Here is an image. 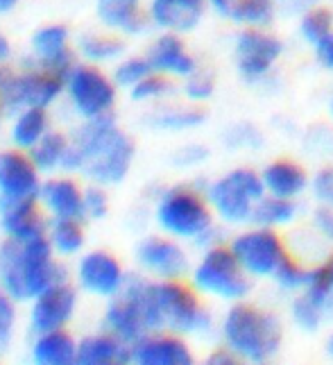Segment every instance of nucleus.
I'll use <instances>...</instances> for the list:
<instances>
[{
  "label": "nucleus",
  "mask_w": 333,
  "mask_h": 365,
  "mask_svg": "<svg viewBox=\"0 0 333 365\" xmlns=\"http://www.w3.org/2000/svg\"><path fill=\"white\" fill-rule=\"evenodd\" d=\"M261 180L267 195L288 197V200H297L311 184L309 173L304 170V166L290 159L270 161L261 170Z\"/></svg>",
  "instance_id": "obj_24"
},
{
  "label": "nucleus",
  "mask_w": 333,
  "mask_h": 365,
  "mask_svg": "<svg viewBox=\"0 0 333 365\" xmlns=\"http://www.w3.org/2000/svg\"><path fill=\"white\" fill-rule=\"evenodd\" d=\"M132 363V345L111 331L86 336L78 343V365H123Z\"/></svg>",
  "instance_id": "obj_25"
},
{
  "label": "nucleus",
  "mask_w": 333,
  "mask_h": 365,
  "mask_svg": "<svg viewBox=\"0 0 333 365\" xmlns=\"http://www.w3.org/2000/svg\"><path fill=\"white\" fill-rule=\"evenodd\" d=\"M229 247H232L242 270H245L252 279L272 277L275 270L279 268V263L288 255V247L284 243V238L277 234V230L259 227V225L236 234L232 241H229Z\"/></svg>",
  "instance_id": "obj_11"
},
{
  "label": "nucleus",
  "mask_w": 333,
  "mask_h": 365,
  "mask_svg": "<svg viewBox=\"0 0 333 365\" xmlns=\"http://www.w3.org/2000/svg\"><path fill=\"white\" fill-rule=\"evenodd\" d=\"M136 263L155 279H184L190 272L188 252L168 234L143 238L136 247Z\"/></svg>",
  "instance_id": "obj_13"
},
{
  "label": "nucleus",
  "mask_w": 333,
  "mask_h": 365,
  "mask_svg": "<svg viewBox=\"0 0 333 365\" xmlns=\"http://www.w3.org/2000/svg\"><path fill=\"white\" fill-rule=\"evenodd\" d=\"M9 57H11V46H9V41H7V36L0 34V66L7 64Z\"/></svg>",
  "instance_id": "obj_50"
},
{
  "label": "nucleus",
  "mask_w": 333,
  "mask_h": 365,
  "mask_svg": "<svg viewBox=\"0 0 333 365\" xmlns=\"http://www.w3.org/2000/svg\"><path fill=\"white\" fill-rule=\"evenodd\" d=\"M32 57L34 64L55 71L63 78L75 66V55L71 48V32L66 25H43L32 36Z\"/></svg>",
  "instance_id": "obj_19"
},
{
  "label": "nucleus",
  "mask_w": 333,
  "mask_h": 365,
  "mask_svg": "<svg viewBox=\"0 0 333 365\" xmlns=\"http://www.w3.org/2000/svg\"><path fill=\"white\" fill-rule=\"evenodd\" d=\"M3 116H5V107H3V100H0V123H3Z\"/></svg>",
  "instance_id": "obj_53"
},
{
  "label": "nucleus",
  "mask_w": 333,
  "mask_h": 365,
  "mask_svg": "<svg viewBox=\"0 0 333 365\" xmlns=\"http://www.w3.org/2000/svg\"><path fill=\"white\" fill-rule=\"evenodd\" d=\"M84 188L68 175L61 178H50L41 184L39 202L41 207L55 218H84L82 211Z\"/></svg>",
  "instance_id": "obj_22"
},
{
  "label": "nucleus",
  "mask_w": 333,
  "mask_h": 365,
  "mask_svg": "<svg viewBox=\"0 0 333 365\" xmlns=\"http://www.w3.org/2000/svg\"><path fill=\"white\" fill-rule=\"evenodd\" d=\"M84 218H55L48 227V241L57 252V257H78L84 250L86 232Z\"/></svg>",
  "instance_id": "obj_29"
},
{
  "label": "nucleus",
  "mask_w": 333,
  "mask_h": 365,
  "mask_svg": "<svg viewBox=\"0 0 333 365\" xmlns=\"http://www.w3.org/2000/svg\"><path fill=\"white\" fill-rule=\"evenodd\" d=\"M73 153V138L63 136L61 132L50 130L39 143L30 150V157L41 173H68V161Z\"/></svg>",
  "instance_id": "obj_28"
},
{
  "label": "nucleus",
  "mask_w": 333,
  "mask_h": 365,
  "mask_svg": "<svg viewBox=\"0 0 333 365\" xmlns=\"http://www.w3.org/2000/svg\"><path fill=\"white\" fill-rule=\"evenodd\" d=\"M311 188H313V195H315V200L319 205L333 207V166L319 168L313 175Z\"/></svg>",
  "instance_id": "obj_43"
},
{
  "label": "nucleus",
  "mask_w": 333,
  "mask_h": 365,
  "mask_svg": "<svg viewBox=\"0 0 333 365\" xmlns=\"http://www.w3.org/2000/svg\"><path fill=\"white\" fill-rule=\"evenodd\" d=\"M288 3H309V0H288Z\"/></svg>",
  "instance_id": "obj_54"
},
{
  "label": "nucleus",
  "mask_w": 333,
  "mask_h": 365,
  "mask_svg": "<svg viewBox=\"0 0 333 365\" xmlns=\"http://www.w3.org/2000/svg\"><path fill=\"white\" fill-rule=\"evenodd\" d=\"M309 279H311V268H306L302 261H297L290 255H286V259L279 263V268L272 274V282L277 284V288L286 293H302L309 286Z\"/></svg>",
  "instance_id": "obj_35"
},
{
  "label": "nucleus",
  "mask_w": 333,
  "mask_h": 365,
  "mask_svg": "<svg viewBox=\"0 0 333 365\" xmlns=\"http://www.w3.org/2000/svg\"><path fill=\"white\" fill-rule=\"evenodd\" d=\"M66 279L48 236L7 241L0 247V288L16 302H32L46 288Z\"/></svg>",
  "instance_id": "obj_2"
},
{
  "label": "nucleus",
  "mask_w": 333,
  "mask_h": 365,
  "mask_svg": "<svg viewBox=\"0 0 333 365\" xmlns=\"http://www.w3.org/2000/svg\"><path fill=\"white\" fill-rule=\"evenodd\" d=\"M290 318H292L294 327H299L302 331H317L319 327H322L327 313L306 293H299L290 307Z\"/></svg>",
  "instance_id": "obj_39"
},
{
  "label": "nucleus",
  "mask_w": 333,
  "mask_h": 365,
  "mask_svg": "<svg viewBox=\"0 0 333 365\" xmlns=\"http://www.w3.org/2000/svg\"><path fill=\"white\" fill-rule=\"evenodd\" d=\"M207 0H150L148 16L163 32H193L207 11Z\"/></svg>",
  "instance_id": "obj_20"
},
{
  "label": "nucleus",
  "mask_w": 333,
  "mask_h": 365,
  "mask_svg": "<svg viewBox=\"0 0 333 365\" xmlns=\"http://www.w3.org/2000/svg\"><path fill=\"white\" fill-rule=\"evenodd\" d=\"M98 19L111 30H118L127 36L143 34L152 21L148 9H143V0H96Z\"/></svg>",
  "instance_id": "obj_23"
},
{
  "label": "nucleus",
  "mask_w": 333,
  "mask_h": 365,
  "mask_svg": "<svg viewBox=\"0 0 333 365\" xmlns=\"http://www.w3.org/2000/svg\"><path fill=\"white\" fill-rule=\"evenodd\" d=\"M297 205L294 200L288 197H277V195H263L259 200V205L254 209V218L252 222L259 225V227H270V230H279L286 227V225L294 222L297 218Z\"/></svg>",
  "instance_id": "obj_31"
},
{
  "label": "nucleus",
  "mask_w": 333,
  "mask_h": 365,
  "mask_svg": "<svg viewBox=\"0 0 333 365\" xmlns=\"http://www.w3.org/2000/svg\"><path fill=\"white\" fill-rule=\"evenodd\" d=\"M215 93V80L209 71H195L184 80V96L190 103H207Z\"/></svg>",
  "instance_id": "obj_41"
},
{
  "label": "nucleus",
  "mask_w": 333,
  "mask_h": 365,
  "mask_svg": "<svg viewBox=\"0 0 333 365\" xmlns=\"http://www.w3.org/2000/svg\"><path fill=\"white\" fill-rule=\"evenodd\" d=\"M207 365H240L242 363V359L236 354L234 349H229L227 345H225V349H215V351H211V354L207 356V361H204Z\"/></svg>",
  "instance_id": "obj_48"
},
{
  "label": "nucleus",
  "mask_w": 333,
  "mask_h": 365,
  "mask_svg": "<svg viewBox=\"0 0 333 365\" xmlns=\"http://www.w3.org/2000/svg\"><path fill=\"white\" fill-rule=\"evenodd\" d=\"M207 148H200V145H186L182 148L179 153L175 155V163L177 166H198L204 159H207Z\"/></svg>",
  "instance_id": "obj_46"
},
{
  "label": "nucleus",
  "mask_w": 333,
  "mask_h": 365,
  "mask_svg": "<svg viewBox=\"0 0 333 365\" xmlns=\"http://www.w3.org/2000/svg\"><path fill=\"white\" fill-rule=\"evenodd\" d=\"M32 361L36 365H75L78 363V341L66 329L36 334Z\"/></svg>",
  "instance_id": "obj_26"
},
{
  "label": "nucleus",
  "mask_w": 333,
  "mask_h": 365,
  "mask_svg": "<svg viewBox=\"0 0 333 365\" xmlns=\"http://www.w3.org/2000/svg\"><path fill=\"white\" fill-rule=\"evenodd\" d=\"M302 293L309 295L315 304L324 309L327 316L333 318V255L324 257V261L311 268L309 286Z\"/></svg>",
  "instance_id": "obj_33"
},
{
  "label": "nucleus",
  "mask_w": 333,
  "mask_h": 365,
  "mask_svg": "<svg viewBox=\"0 0 333 365\" xmlns=\"http://www.w3.org/2000/svg\"><path fill=\"white\" fill-rule=\"evenodd\" d=\"M145 57L150 59L152 68L161 75H168V78L186 80L190 73L198 71L195 57L188 53L186 43L175 32H163L161 36H157Z\"/></svg>",
  "instance_id": "obj_21"
},
{
  "label": "nucleus",
  "mask_w": 333,
  "mask_h": 365,
  "mask_svg": "<svg viewBox=\"0 0 333 365\" xmlns=\"http://www.w3.org/2000/svg\"><path fill=\"white\" fill-rule=\"evenodd\" d=\"M152 128L165 132H188L198 130L207 123V111L200 105H182V107H161L150 116Z\"/></svg>",
  "instance_id": "obj_30"
},
{
  "label": "nucleus",
  "mask_w": 333,
  "mask_h": 365,
  "mask_svg": "<svg viewBox=\"0 0 333 365\" xmlns=\"http://www.w3.org/2000/svg\"><path fill=\"white\" fill-rule=\"evenodd\" d=\"M222 341L247 363H267L284 341V327L272 311L250 302H234L222 318Z\"/></svg>",
  "instance_id": "obj_3"
},
{
  "label": "nucleus",
  "mask_w": 333,
  "mask_h": 365,
  "mask_svg": "<svg viewBox=\"0 0 333 365\" xmlns=\"http://www.w3.org/2000/svg\"><path fill=\"white\" fill-rule=\"evenodd\" d=\"M207 5L215 11L217 16L229 19V9H232V0H207Z\"/></svg>",
  "instance_id": "obj_49"
},
{
  "label": "nucleus",
  "mask_w": 333,
  "mask_h": 365,
  "mask_svg": "<svg viewBox=\"0 0 333 365\" xmlns=\"http://www.w3.org/2000/svg\"><path fill=\"white\" fill-rule=\"evenodd\" d=\"M327 354L333 359V334L329 336V341H327Z\"/></svg>",
  "instance_id": "obj_52"
},
{
  "label": "nucleus",
  "mask_w": 333,
  "mask_h": 365,
  "mask_svg": "<svg viewBox=\"0 0 333 365\" xmlns=\"http://www.w3.org/2000/svg\"><path fill=\"white\" fill-rule=\"evenodd\" d=\"M299 32H302V39L306 43H311V46L319 43L327 34L333 32V11L327 9V7H313V9H309L302 16Z\"/></svg>",
  "instance_id": "obj_36"
},
{
  "label": "nucleus",
  "mask_w": 333,
  "mask_h": 365,
  "mask_svg": "<svg viewBox=\"0 0 333 365\" xmlns=\"http://www.w3.org/2000/svg\"><path fill=\"white\" fill-rule=\"evenodd\" d=\"M329 109H331V118H333V96H331V105H329Z\"/></svg>",
  "instance_id": "obj_55"
},
{
  "label": "nucleus",
  "mask_w": 333,
  "mask_h": 365,
  "mask_svg": "<svg viewBox=\"0 0 333 365\" xmlns=\"http://www.w3.org/2000/svg\"><path fill=\"white\" fill-rule=\"evenodd\" d=\"M229 143L232 148H261L263 145V136L261 132L252 128L247 123H238L229 132Z\"/></svg>",
  "instance_id": "obj_44"
},
{
  "label": "nucleus",
  "mask_w": 333,
  "mask_h": 365,
  "mask_svg": "<svg viewBox=\"0 0 333 365\" xmlns=\"http://www.w3.org/2000/svg\"><path fill=\"white\" fill-rule=\"evenodd\" d=\"M213 209L207 193L195 186H170L159 195L155 207V220L163 234L179 241L195 243L198 238L213 227Z\"/></svg>",
  "instance_id": "obj_5"
},
{
  "label": "nucleus",
  "mask_w": 333,
  "mask_h": 365,
  "mask_svg": "<svg viewBox=\"0 0 333 365\" xmlns=\"http://www.w3.org/2000/svg\"><path fill=\"white\" fill-rule=\"evenodd\" d=\"M275 19V0H232L229 21L242 28H267Z\"/></svg>",
  "instance_id": "obj_34"
},
{
  "label": "nucleus",
  "mask_w": 333,
  "mask_h": 365,
  "mask_svg": "<svg viewBox=\"0 0 333 365\" xmlns=\"http://www.w3.org/2000/svg\"><path fill=\"white\" fill-rule=\"evenodd\" d=\"M173 91H175L173 78L155 71V73H150L145 80H140L130 91V96L136 103H161V100L173 96Z\"/></svg>",
  "instance_id": "obj_38"
},
{
  "label": "nucleus",
  "mask_w": 333,
  "mask_h": 365,
  "mask_svg": "<svg viewBox=\"0 0 333 365\" xmlns=\"http://www.w3.org/2000/svg\"><path fill=\"white\" fill-rule=\"evenodd\" d=\"M190 284L202 295L227 302H240L252 293V277L242 270L229 243L202 250V257L190 268Z\"/></svg>",
  "instance_id": "obj_6"
},
{
  "label": "nucleus",
  "mask_w": 333,
  "mask_h": 365,
  "mask_svg": "<svg viewBox=\"0 0 333 365\" xmlns=\"http://www.w3.org/2000/svg\"><path fill=\"white\" fill-rule=\"evenodd\" d=\"M63 91H66V78L46 66L32 64L23 71H14L7 64L0 66V100L5 114H16L25 107L48 109Z\"/></svg>",
  "instance_id": "obj_7"
},
{
  "label": "nucleus",
  "mask_w": 333,
  "mask_h": 365,
  "mask_svg": "<svg viewBox=\"0 0 333 365\" xmlns=\"http://www.w3.org/2000/svg\"><path fill=\"white\" fill-rule=\"evenodd\" d=\"M19 3H21V0H0V16H3V14H9V11L14 9Z\"/></svg>",
  "instance_id": "obj_51"
},
{
  "label": "nucleus",
  "mask_w": 333,
  "mask_h": 365,
  "mask_svg": "<svg viewBox=\"0 0 333 365\" xmlns=\"http://www.w3.org/2000/svg\"><path fill=\"white\" fill-rule=\"evenodd\" d=\"M313 48H315V57L319 64H322L327 71H333V32L327 34L324 39L315 43Z\"/></svg>",
  "instance_id": "obj_47"
},
{
  "label": "nucleus",
  "mask_w": 333,
  "mask_h": 365,
  "mask_svg": "<svg viewBox=\"0 0 333 365\" xmlns=\"http://www.w3.org/2000/svg\"><path fill=\"white\" fill-rule=\"evenodd\" d=\"M313 230L322 241L333 245V207L319 205L313 211Z\"/></svg>",
  "instance_id": "obj_45"
},
{
  "label": "nucleus",
  "mask_w": 333,
  "mask_h": 365,
  "mask_svg": "<svg viewBox=\"0 0 333 365\" xmlns=\"http://www.w3.org/2000/svg\"><path fill=\"white\" fill-rule=\"evenodd\" d=\"M132 363L136 365H193V349L182 334L150 331L132 345Z\"/></svg>",
  "instance_id": "obj_17"
},
{
  "label": "nucleus",
  "mask_w": 333,
  "mask_h": 365,
  "mask_svg": "<svg viewBox=\"0 0 333 365\" xmlns=\"http://www.w3.org/2000/svg\"><path fill=\"white\" fill-rule=\"evenodd\" d=\"M16 322H19L16 299L0 288V354H3V351L9 347V343L14 341Z\"/></svg>",
  "instance_id": "obj_40"
},
{
  "label": "nucleus",
  "mask_w": 333,
  "mask_h": 365,
  "mask_svg": "<svg viewBox=\"0 0 333 365\" xmlns=\"http://www.w3.org/2000/svg\"><path fill=\"white\" fill-rule=\"evenodd\" d=\"M75 309H78V291H75V286L68 284V279L57 282L32 299L30 327L34 329V334L66 329L75 316Z\"/></svg>",
  "instance_id": "obj_15"
},
{
  "label": "nucleus",
  "mask_w": 333,
  "mask_h": 365,
  "mask_svg": "<svg viewBox=\"0 0 333 365\" xmlns=\"http://www.w3.org/2000/svg\"><path fill=\"white\" fill-rule=\"evenodd\" d=\"M281 53L284 43L275 34L265 32V28H242L236 34V68L247 82H261L275 68Z\"/></svg>",
  "instance_id": "obj_12"
},
{
  "label": "nucleus",
  "mask_w": 333,
  "mask_h": 365,
  "mask_svg": "<svg viewBox=\"0 0 333 365\" xmlns=\"http://www.w3.org/2000/svg\"><path fill=\"white\" fill-rule=\"evenodd\" d=\"M48 132H50L48 109L25 107L14 114V120H11V128H9V138H11V143H14V148L30 153Z\"/></svg>",
  "instance_id": "obj_27"
},
{
  "label": "nucleus",
  "mask_w": 333,
  "mask_h": 365,
  "mask_svg": "<svg viewBox=\"0 0 333 365\" xmlns=\"http://www.w3.org/2000/svg\"><path fill=\"white\" fill-rule=\"evenodd\" d=\"M75 279L84 293L96 297H116L127 282L123 263L107 250H93L80 257L75 268Z\"/></svg>",
  "instance_id": "obj_14"
},
{
  "label": "nucleus",
  "mask_w": 333,
  "mask_h": 365,
  "mask_svg": "<svg viewBox=\"0 0 333 365\" xmlns=\"http://www.w3.org/2000/svg\"><path fill=\"white\" fill-rule=\"evenodd\" d=\"M204 193L215 218L227 225H247L254 218L259 200L265 195V186L261 173L252 168H234L213 180L204 188Z\"/></svg>",
  "instance_id": "obj_8"
},
{
  "label": "nucleus",
  "mask_w": 333,
  "mask_h": 365,
  "mask_svg": "<svg viewBox=\"0 0 333 365\" xmlns=\"http://www.w3.org/2000/svg\"><path fill=\"white\" fill-rule=\"evenodd\" d=\"M116 82L98 64H75L66 78V93L73 109L84 120L113 114L116 105Z\"/></svg>",
  "instance_id": "obj_10"
},
{
  "label": "nucleus",
  "mask_w": 333,
  "mask_h": 365,
  "mask_svg": "<svg viewBox=\"0 0 333 365\" xmlns=\"http://www.w3.org/2000/svg\"><path fill=\"white\" fill-rule=\"evenodd\" d=\"M0 230L11 241H32L48 234L39 197L0 200Z\"/></svg>",
  "instance_id": "obj_18"
},
{
  "label": "nucleus",
  "mask_w": 333,
  "mask_h": 365,
  "mask_svg": "<svg viewBox=\"0 0 333 365\" xmlns=\"http://www.w3.org/2000/svg\"><path fill=\"white\" fill-rule=\"evenodd\" d=\"M136 148L113 116L84 120L73 138V173L100 186L121 184L132 170Z\"/></svg>",
  "instance_id": "obj_1"
},
{
  "label": "nucleus",
  "mask_w": 333,
  "mask_h": 365,
  "mask_svg": "<svg viewBox=\"0 0 333 365\" xmlns=\"http://www.w3.org/2000/svg\"><path fill=\"white\" fill-rule=\"evenodd\" d=\"M152 282L140 274H127L123 291L111 297L105 311V329L118 336L127 345H134L145 334L155 331L150 304Z\"/></svg>",
  "instance_id": "obj_9"
},
{
  "label": "nucleus",
  "mask_w": 333,
  "mask_h": 365,
  "mask_svg": "<svg viewBox=\"0 0 333 365\" xmlns=\"http://www.w3.org/2000/svg\"><path fill=\"white\" fill-rule=\"evenodd\" d=\"M78 53L88 61V64H109V61L121 59V55L125 53V43L121 36L116 34H84L78 41Z\"/></svg>",
  "instance_id": "obj_32"
},
{
  "label": "nucleus",
  "mask_w": 333,
  "mask_h": 365,
  "mask_svg": "<svg viewBox=\"0 0 333 365\" xmlns=\"http://www.w3.org/2000/svg\"><path fill=\"white\" fill-rule=\"evenodd\" d=\"M200 291L184 279H157L150 288L152 324L182 336L202 334L211 327V313L202 304Z\"/></svg>",
  "instance_id": "obj_4"
},
{
  "label": "nucleus",
  "mask_w": 333,
  "mask_h": 365,
  "mask_svg": "<svg viewBox=\"0 0 333 365\" xmlns=\"http://www.w3.org/2000/svg\"><path fill=\"white\" fill-rule=\"evenodd\" d=\"M150 73H155V68H152L148 57H127V59L118 61L116 68H113V73H111V78H113V82H116L118 89L132 91L134 86L140 80H145Z\"/></svg>",
  "instance_id": "obj_37"
},
{
  "label": "nucleus",
  "mask_w": 333,
  "mask_h": 365,
  "mask_svg": "<svg viewBox=\"0 0 333 365\" xmlns=\"http://www.w3.org/2000/svg\"><path fill=\"white\" fill-rule=\"evenodd\" d=\"M41 170L36 168L30 153L11 148L0 153V200H30L39 197Z\"/></svg>",
  "instance_id": "obj_16"
},
{
  "label": "nucleus",
  "mask_w": 333,
  "mask_h": 365,
  "mask_svg": "<svg viewBox=\"0 0 333 365\" xmlns=\"http://www.w3.org/2000/svg\"><path fill=\"white\" fill-rule=\"evenodd\" d=\"M82 211L84 220H102L109 213V195L105 191V186L93 184L84 188V200H82Z\"/></svg>",
  "instance_id": "obj_42"
}]
</instances>
